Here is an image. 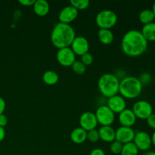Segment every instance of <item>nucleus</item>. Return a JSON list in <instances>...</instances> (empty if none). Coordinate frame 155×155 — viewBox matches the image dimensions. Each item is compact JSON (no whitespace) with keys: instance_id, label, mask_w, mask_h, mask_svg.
I'll list each match as a JSON object with an SVG mask.
<instances>
[{"instance_id":"1","label":"nucleus","mask_w":155,"mask_h":155,"mask_svg":"<svg viewBox=\"0 0 155 155\" xmlns=\"http://www.w3.org/2000/svg\"><path fill=\"white\" fill-rule=\"evenodd\" d=\"M148 42L141 31L130 30L124 35L121 40V48L126 55L132 58L139 57L146 51Z\"/></svg>"},{"instance_id":"2","label":"nucleus","mask_w":155,"mask_h":155,"mask_svg":"<svg viewBox=\"0 0 155 155\" xmlns=\"http://www.w3.org/2000/svg\"><path fill=\"white\" fill-rule=\"evenodd\" d=\"M76 33L71 25L57 23L51 33V42L58 49L70 47L76 37Z\"/></svg>"},{"instance_id":"3","label":"nucleus","mask_w":155,"mask_h":155,"mask_svg":"<svg viewBox=\"0 0 155 155\" xmlns=\"http://www.w3.org/2000/svg\"><path fill=\"white\" fill-rule=\"evenodd\" d=\"M143 89L142 83L136 77H125L120 81L119 92L125 99H134L141 95Z\"/></svg>"},{"instance_id":"4","label":"nucleus","mask_w":155,"mask_h":155,"mask_svg":"<svg viewBox=\"0 0 155 155\" xmlns=\"http://www.w3.org/2000/svg\"><path fill=\"white\" fill-rule=\"evenodd\" d=\"M98 87L101 95L110 98L119 92L120 80L114 74H104L98 79Z\"/></svg>"},{"instance_id":"5","label":"nucleus","mask_w":155,"mask_h":155,"mask_svg":"<svg viewBox=\"0 0 155 155\" xmlns=\"http://www.w3.org/2000/svg\"><path fill=\"white\" fill-rule=\"evenodd\" d=\"M95 22L100 29L112 28L117 22V16L114 11L104 9L98 12L95 18Z\"/></svg>"},{"instance_id":"6","label":"nucleus","mask_w":155,"mask_h":155,"mask_svg":"<svg viewBox=\"0 0 155 155\" xmlns=\"http://www.w3.org/2000/svg\"><path fill=\"white\" fill-rule=\"evenodd\" d=\"M132 110L137 119L147 120L153 114V106L148 101L139 100L133 104Z\"/></svg>"},{"instance_id":"7","label":"nucleus","mask_w":155,"mask_h":155,"mask_svg":"<svg viewBox=\"0 0 155 155\" xmlns=\"http://www.w3.org/2000/svg\"><path fill=\"white\" fill-rule=\"evenodd\" d=\"M95 114L98 124H101V127L111 126V124L114 122L115 114L107 105L99 106L97 108Z\"/></svg>"},{"instance_id":"8","label":"nucleus","mask_w":155,"mask_h":155,"mask_svg":"<svg viewBox=\"0 0 155 155\" xmlns=\"http://www.w3.org/2000/svg\"><path fill=\"white\" fill-rule=\"evenodd\" d=\"M56 58L61 66L68 68L72 66L73 64L76 61V54L72 51L71 47H68L58 50Z\"/></svg>"},{"instance_id":"9","label":"nucleus","mask_w":155,"mask_h":155,"mask_svg":"<svg viewBox=\"0 0 155 155\" xmlns=\"http://www.w3.org/2000/svg\"><path fill=\"white\" fill-rule=\"evenodd\" d=\"M133 142L139 151H148L152 145L151 136L145 131L136 132Z\"/></svg>"},{"instance_id":"10","label":"nucleus","mask_w":155,"mask_h":155,"mask_svg":"<svg viewBox=\"0 0 155 155\" xmlns=\"http://www.w3.org/2000/svg\"><path fill=\"white\" fill-rule=\"evenodd\" d=\"M71 48L76 54V56H82L89 52V42L88 39L84 36H76L71 44Z\"/></svg>"},{"instance_id":"11","label":"nucleus","mask_w":155,"mask_h":155,"mask_svg":"<svg viewBox=\"0 0 155 155\" xmlns=\"http://www.w3.org/2000/svg\"><path fill=\"white\" fill-rule=\"evenodd\" d=\"M135 134H136V132L132 127H120L116 130L115 140L118 141L124 145L133 142Z\"/></svg>"},{"instance_id":"12","label":"nucleus","mask_w":155,"mask_h":155,"mask_svg":"<svg viewBox=\"0 0 155 155\" xmlns=\"http://www.w3.org/2000/svg\"><path fill=\"white\" fill-rule=\"evenodd\" d=\"M98 125L95 113L91 111H86L82 114L80 117V126L86 131H90L95 130Z\"/></svg>"},{"instance_id":"13","label":"nucleus","mask_w":155,"mask_h":155,"mask_svg":"<svg viewBox=\"0 0 155 155\" xmlns=\"http://www.w3.org/2000/svg\"><path fill=\"white\" fill-rule=\"evenodd\" d=\"M107 106L114 114H120L127 108V101L120 95H115L108 98Z\"/></svg>"},{"instance_id":"14","label":"nucleus","mask_w":155,"mask_h":155,"mask_svg":"<svg viewBox=\"0 0 155 155\" xmlns=\"http://www.w3.org/2000/svg\"><path fill=\"white\" fill-rule=\"evenodd\" d=\"M78 16V11L71 5L64 8L58 15V20L60 23L69 24L73 22Z\"/></svg>"},{"instance_id":"15","label":"nucleus","mask_w":155,"mask_h":155,"mask_svg":"<svg viewBox=\"0 0 155 155\" xmlns=\"http://www.w3.org/2000/svg\"><path fill=\"white\" fill-rule=\"evenodd\" d=\"M136 117L132 109L126 108L121 113L119 114V121L121 127H132L136 122Z\"/></svg>"},{"instance_id":"16","label":"nucleus","mask_w":155,"mask_h":155,"mask_svg":"<svg viewBox=\"0 0 155 155\" xmlns=\"http://www.w3.org/2000/svg\"><path fill=\"white\" fill-rule=\"evenodd\" d=\"M100 139L105 142H113L115 140L116 130L111 126H103L98 130Z\"/></svg>"},{"instance_id":"17","label":"nucleus","mask_w":155,"mask_h":155,"mask_svg":"<svg viewBox=\"0 0 155 155\" xmlns=\"http://www.w3.org/2000/svg\"><path fill=\"white\" fill-rule=\"evenodd\" d=\"M32 7H33V12H35V14L40 17H43L48 15L50 10L49 3L45 0H36Z\"/></svg>"},{"instance_id":"18","label":"nucleus","mask_w":155,"mask_h":155,"mask_svg":"<svg viewBox=\"0 0 155 155\" xmlns=\"http://www.w3.org/2000/svg\"><path fill=\"white\" fill-rule=\"evenodd\" d=\"M71 139L75 144L83 143L87 140V131L81 127L75 128L71 132Z\"/></svg>"},{"instance_id":"19","label":"nucleus","mask_w":155,"mask_h":155,"mask_svg":"<svg viewBox=\"0 0 155 155\" xmlns=\"http://www.w3.org/2000/svg\"><path fill=\"white\" fill-rule=\"evenodd\" d=\"M98 38L101 43L104 45H110L114 42V35L109 29H99L98 32Z\"/></svg>"},{"instance_id":"20","label":"nucleus","mask_w":155,"mask_h":155,"mask_svg":"<svg viewBox=\"0 0 155 155\" xmlns=\"http://www.w3.org/2000/svg\"><path fill=\"white\" fill-rule=\"evenodd\" d=\"M141 33L148 42H155V22L144 25Z\"/></svg>"},{"instance_id":"21","label":"nucleus","mask_w":155,"mask_h":155,"mask_svg":"<svg viewBox=\"0 0 155 155\" xmlns=\"http://www.w3.org/2000/svg\"><path fill=\"white\" fill-rule=\"evenodd\" d=\"M42 80L45 84L48 86H53L55 85L58 82L59 77L58 74L54 71H46L44 72L42 75Z\"/></svg>"},{"instance_id":"22","label":"nucleus","mask_w":155,"mask_h":155,"mask_svg":"<svg viewBox=\"0 0 155 155\" xmlns=\"http://www.w3.org/2000/svg\"><path fill=\"white\" fill-rule=\"evenodd\" d=\"M139 21L144 25L154 22L155 20L154 13L151 9H144L139 14Z\"/></svg>"},{"instance_id":"23","label":"nucleus","mask_w":155,"mask_h":155,"mask_svg":"<svg viewBox=\"0 0 155 155\" xmlns=\"http://www.w3.org/2000/svg\"><path fill=\"white\" fill-rule=\"evenodd\" d=\"M138 154H139V149L133 142L124 144L120 153L121 155H138Z\"/></svg>"},{"instance_id":"24","label":"nucleus","mask_w":155,"mask_h":155,"mask_svg":"<svg viewBox=\"0 0 155 155\" xmlns=\"http://www.w3.org/2000/svg\"><path fill=\"white\" fill-rule=\"evenodd\" d=\"M71 5L75 8L77 11L79 10H85L89 6V0H71L70 1Z\"/></svg>"},{"instance_id":"25","label":"nucleus","mask_w":155,"mask_h":155,"mask_svg":"<svg viewBox=\"0 0 155 155\" xmlns=\"http://www.w3.org/2000/svg\"><path fill=\"white\" fill-rule=\"evenodd\" d=\"M71 68H72L73 71L78 75H82V74H85L86 71V67L83 64L81 61L76 60V61L71 66Z\"/></svg>"},{"instance_id":"26","label":"nucleus","mask_w":155,"mask_h":155,"mask_svg":"<svg viewBox=\"0 0 155 155\" xmlns=\"http://www.w3.org/2000/svg\"><path fill=\"white\" fill-rule=\"evenodd\" d=\"M123 146H124V144L120 143L118 141L114 140L113 142H111V145H110V151L114 154H120L122 151Z\"/></svg>"},{"instance_id":"27","label":"nucleus","mask_w":155,"mask_h":155,"mask_svg":"<svg viewBox=\"0 0 155 155\" xmlns=\"http://www.w3.org/2000/svg\"><path fill=\"white\" fill-rule=\"evenodd\" d=\"M87 139L91 142H97L100 139L99 133L97 130H92L87 132Z\"/></svg>"},{"instance_id":"28","label":"nucleus","mask_w":155,"mask_h":155,"mask_svg":"<svg viewBox=\"0 0 155 155\" xmlns=\"http://www.w3.org/2000/svg\"><path fill=\"white\" fill-rule=\"evenodd\" d=\"M80 61L83 62V64L85 65V66L87 67L92 64V62H93L94 61V58L92 54L88 52L86 53V54H83V55L81 56V60Z\"/></svg>"},{"instance_id":"29","label":"nucleus","mask_w":155,"mask_h":155,"mask_svg":"<svg viewBox=\"0 0 155 155\" xmlns=\"http://www.w3.org/2000/svg\"><path fill=\"white\" fill-rule=\"evenodd\" d=\"M139 79L141 83H142V86H146V85L149 84L150 82L151 81V76L148 73H143L140 76V78Z\"/></svg>"},{"instance_id":"30","label":"nucleus","mask_w":155,"mask_h":155,"mask_svg":"<svg viewBox=\"0 0 155 155\" xmlns=\"http://www.w3.org/2000/svg\"><path fill=\"white\" fill-rule=\"evenodd\" d=\"M146 120L148 127L155 130V114L153 113Z\"/></svg>"},{"instance_id":"31","label":"nucleus","mask_w":155,"mask_h":155,"mask_svg":"<svg viewBox=\"0 0 155 155\" xmlns=\"http://www.w3.org/2000/svg\"><path fill=\"white\" fill-rule=\"evenodd\" d=\"M8 124V118L5 114H0V127L4 128Z\"/></svg>"},{"instance_id":"32","label":"nucleus","mask_w":155,"mask_h":155,"mask_svg":"<svg viewBox=\"0 0 155 155\" xmlns=\"http://www.w3.org/2000/svg\"><path fill=\"white\" fill-rule=\"evenodd\" d=\"M36 0H20L19 3L24 6H33Z\"/></svg>"},{"instance_id":"33","label":"nucleus","mask_w":155,"mask_h":155,"mask_svg":"<svg viewBox=\"0 0 155 155\" xmlns=\"http://www.w3.org/2000/svg\"><path fill=\"white\" fill-rule=\"evenodd\" d=\"M89 155H105V153L101 148H95L91 151Z\"/></svg>"},{"instance_id":"34","label":"nucleus","mask_w":155,"mask_h":155,"mask_svg":"<svg viewBox=\"0 0 155 155\" xmlns=\"http://www.w3.org/2000/svg\"><path fill=\"white\" fill-rule=\"evenodd\" d=\"M5 101L2 97H0V114H2L5 109Z\"/></svg>"},{"instance_id":"35","label":"nucleus","mask_w":155,"mask_h":155,"mask_svg":"<svg viewBox=\"0 0 155 155\" xmlns=\"http://www.w3.org/2000/svg\"><path fill=\"white\" fill-rule=\"evenodd\" d=\"M5 129L3 127H0V142L5 139Z\"/></svg>"},{"instance_id":"36","label":"nucleus","mask_w":155,"mask_h":155,"mask_svg":"<svg viewBox=\"0 0 155 155\" xmlns=\"http://www.w3.org/2000/svg\"><path fill=\"white\" fill-rule=\"evenodd\" d=\"M151 142H152V145H154L155 147V130L154 131V133H152V135L151 136Z\"/></svg>"},{"instance_id":"37","label":"nucleus","mask_w":155,"mask_h":155,"mask_svg":"<svg viewBox=\"0 0 155 155\" xmlns=\"http://www.w3.org/2000/svg\"><path fill=\"white\" fill-rule=\"evenodd\" d=\"M145 155H155V151H148Z\"/></svg>"},{"instance_id":"38","label":"nucleus","mask_w":155,"mask_h":155,"mask_svg":"<svg viewBox=\"0 0 155 155\" xmlns=\"http://www.w3.org/2000/svg\"><path fill=\"white\" fill-rule=\"evenodd\" d=\"M151 10H152L153 13H154V18H155V2H154V5H153V7H152V9H151Z\"/></svg>"}]
</instances>
